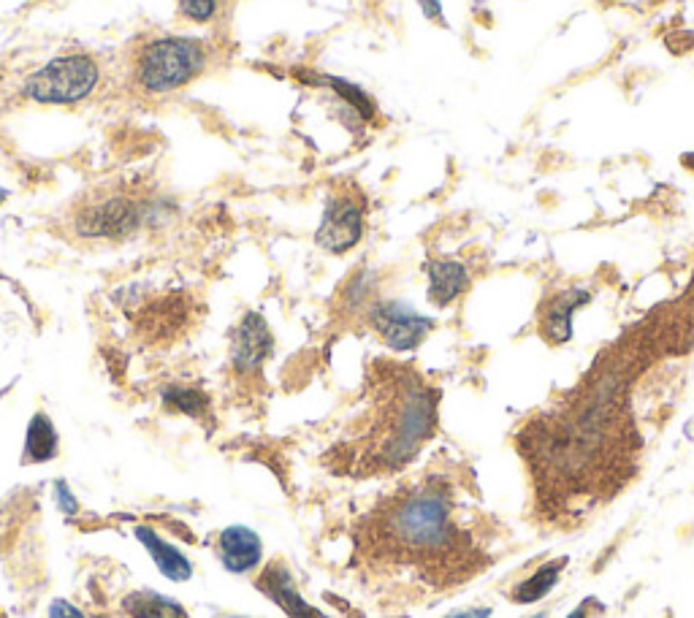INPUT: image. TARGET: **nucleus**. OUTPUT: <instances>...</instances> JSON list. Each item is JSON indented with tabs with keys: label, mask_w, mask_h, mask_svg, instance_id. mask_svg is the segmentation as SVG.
Returning a JSON list of instances; mask_svg holds the SVG:
<instances>
[{
	"label": "nucleus",
	"mask_w": 694,
	"mask_h": 618,
	"mask_svg": "<svg viewBox=\"0 0 694 618\" xmlns=\"http://www.w3.org/2000/svg\"><path fill=\"white\" fill-rule=\"evenodd\" d=\"M47 618H87L82 610L76 608L74 602L63 600V597H57V600L49 602L47 608Z\"/></svg>",
	"instance_id": "5701e85b"
},
{
	"label": "nucleus",
	"mask_w": 694,
	"mask_h": 618,
	"mask_svg": "<svg viewBox=\"0 0 694 618\" xmlns=\"http://www.w3.org/2000/svg\"><path fill=\"white\" fill-rule=\"evenodd\" d=\"M158 206L133 196H104L87 201L74 212V231L82 239H128L152 223Z\"/></svg>",
	"instance_id": "39448f33"
},
{
	"label": "nucleus",
	"mask_w": 694,
	"mask_h": 618,
	"mask_svg": "<svg viewBox=\"0 0 694 618\" xmlns=\"http://www.w3.org/2000/svg\"><path fill=\"white\" fill-rule=\"evenodd\" d=\"M483 524L456 480L429 472L358 521L356 559L369 570L407 572L434 589L459 586L491 564V532Z\"/></svg>",
	"instance_id": "f257e3e1"
},
{
	"label": "nucleus",
	"mask_w": 694,
	"mask_h": 618,
	"mask_svg": "<svg viewBox=\"0 0 694 618\" xmlns=\"http://www.w3.org/2000/svg\"><path fill=\"white\" fill-rule=\"evenodd\" d=\"M301 79L310 87H326L331 93L337 95L339 101L345 103L350 112L356 114L358 122H372L377 117V101L372 95L366 93L364 87L350 82L345 76H331V74H301Z\"/></svg>",
	"instance_id": "4468645a"
},
{
	"label": "nucleus",
	"mask_w": 694,
	"mask_h": 618,
	"mask_svg": "<svg viewBox=\"0 0 694 618\" xmlns=\"http://www.w3.org/2000/svg\"><path fill=\"white\" fill-rule=\"evenodd\" d=\"M567 564H570V559H567V556H559V559H551V562H545L543 567H537L529 578H524V581H518L516 586H513L510 600L516 602V605H532V602L545 600V597L551 594V589L559 583Z\"/></svg>",
	"instance_id": "f3484780"
},
{
	"label": "nucleus",
	"mask_w": 694,
	"mask_h": 618,
	"mask_svg": "<svg viewBox=\"0 0 694 618\" xmlns=\"http://www.w3.org/2000/svg\"><path fill=\"white\" fill-rule=\"evenodd\" d=\"M366 323L394 353H413L434 331V318L402 299H375L366 307Z\"/></svg>",
	"instance_id": "423d86ee"
},
{
	"label": "nucleus",
	"mask_w": 694,
	"mask_h": 618,
	"mask_svg": "<svg viewBox=\"0 0 694 618\" xmlns=\"http://www.w3.org/2000/svg\"><path fill=\"white\" fill-rule=\"evenodd\" d=\"M589 301L591 291H586L581 285H573V288H564V291L554 293V296L540 307V323H537L540 337L554 347L567 345V342L573 339L575 312L586 307Z\"/></svg>",
	"instance_id": "1a4fd4ad"
},
{
	"label": "nucleus",
	"mask_w": 694,
	"mask_h": 618,
	"mask_svg": "<svg viewBox=\"0 0 694 618\" xmlns=\"http://www.w3.org/2000/svg\"><path fill=\"white\" fill-rule=\"evenodd\" d=\"M122 613L131 618H190L188 610L182 608V602L155 589H139L125 594Z\"/></svg>",
	"instance_id": "dca6fc26"
},
{
	"label": "nucleus",
	"mask_w": 694,
	"mask_h": 618,
	"mask_svg": "<svg viewBox=\"0 0 694 618\" xmlns=\"http://www.w3.org/2000/svg\"><path fill=\"white\" fill-rule=\"evenodd\" d=\"M6 198H9V190H6V188H0V206L6 204Z\"/></svg>",
	"instance_id": "a878e982"
},
{
	"label": "nucleus",
	"mask_w": 694,
	"mask_h": 618,
	"mask_svg": "<svg viewBox=\"0 0 694 618\" xmlns=\"http://www.w3.org/2000/svg\"><path fill=\"white\" fill-rule=\"evenodd\" d=\"M223 0H177V14L193 25H209L220 14Z\"/></svg>",
	"instance_id": "6ab92c4d"
},
{
	"label": "nucleus",
	"mask_w": 694,
	"mask_h": 618,
	"mask_svg": "<svg viewBox=\"0 0 694 618\" xmlns=\"http://www.w3.org/2000/svg\"><path fill=\"white\" fill-rule=\"evenodd\" d=\"M415 3H418L423 19H429L432 25H440V28H448V19H445V6H442V0H415Z\"/></svg>",
	"instance_id": "4be33fe9"
},
{
	"label": "nucleus",
	"mask_w": 694,
	"mask_h": 618,
	"mask_svg": "<svg viewBox=\"0 0 694 618\" xmlns=\"http://www.w3.org/2000/svg\"><path fill=\"white\" fill-rule=\"evenodd\" d=\"M133 537L144 545V551L150 553L152 564L158 567L166 581L185 583L193 578V562L179 551L177 545L169 543L166 537H160L152 526H133Z\"/></svg>",
	"instance_id": "ddd939ff"
},
{
	"label": "nucleus",
	"mask_w": 694,
	"mask_h": 618,
	"mask_svg": "<svg viewBox=\"0 0 694 618\" xmlns=\"http://www.w3.org/2000/svg\"><path fill=\"white\" fill-rule=\"evenodd\" d=\"M594 605H597V600H594V597H589V600H583L581 605H578V608H575L573 613H570V616H567V618H591L589 610L594 608Z\"/></svg>",
	"instance_id": "393cba45"
},
{
	"label": "nucleus",
	"mask_w": 694,
	"mask_h": 618,
	"mask_svg": "<svg viewBox=\"0 0 694 618\" xmlns=\"http://www.w3.org/2000/svg\"><path fill=\"white\" fill-rule=\"evenodd\" d=\"M101 79H104V71H101L98 57L74 49V52H63L44 66H38L25 79L22 95L38 106H76V103L93 98L95 90L101 87Z\"/></svg>",
	"instance_id": "20e7f679"
},
{
	"label": "nucleus",
	"mask_w": 694,
	"mask_h": 618,
	"mask_svg": "<svg viewBox=\"0 0 694 618\" xmlns=\"http://www.w3.org/2000/svg\"><path fill=\"white\" fill-rule=\"evenodd\" d=\"M372 274L369 272H358V274H353L350 277V282H347V293H345V299H347V307L350 309H364L366 312V307L372 304L369 301V296H372Z\"/></svg>",
	"instance_id": "aec40b11"
},
{
	"label": "nucleus",
	"mask_w": 694,
	"mask_h": 618,
	"mask_svg": "<svg viewBox=\"0 0 694 618\" xmlns=\"http://www.w3.org/2000/svg\"><path fill=\"white\" fill-rule=\"evenodd\" d=\"M437 421L440 391L423 377L402 372V377H394L385 385L364 429L331 450V469L350 478L399 472L432 440Z\"/></svg>",
	"instance_id": "f03ea898"
},
{
	"label": "nucleus",
	"mask_w": 694,
	"mask_h": 618,
	"mask_svg": "<svg viewBox=\"0 0 694 618\" xmlns=\"http://www.w3.org/2000/svg\"><path fill=\"white\" fill-rule=\"evenodd\" d=\"M52 499H55V507L63 515H76L79 513V499L74 497V491L68 486V480L57 478L52 483Z\"/></svg>",
	"instance_id": "412c9836"
},
{
	"label": "nucleus",
	"mask_w": 694,
	"mask_h": 618,
	"mask_svg": "<svg viewBox=\"0 0 694 618\" xmlns=\"http://www.w3.org/2000/svg\"><path fill=\"white\" fill-rule=\"evenodd\" d=\"M491 616V608H464V610H453L445 618H488Z\"/></svg>",
	"instance_id": "b1692460"
},
{
	"label": "nucleus",
	"mask_w": 694,
	"mask_h": 618,
	"mask_svg": "<svg viewBox=\"0 0 694 618\" xmlns=\"http://www.w3.org/2000/svg\"><path fill=\"white\" fill-rule=\"evenodd\" d=\"M535 618H545V616H543V613H540V616H535Z\"/></svg>",
	"instance_id": "bb28decb"
},
{
	"label": "nucleus",
	"mask_w": 694,
	"mask_h": 618,
	"mask_svg": "<svg viewBox=\"0 0 694 618\" xmlns=\"http://www.w3.org/2000/svg\"><path fill=\"white\" fill-rule=\"evenodd\" d=\"M274 353V334L261 312H247L231 337V369L239 377H255Z\"/></svg>",
	"instance_id": "6e6552de"
},
{
	"label": "nucleus",
	"mask_w": 694,
	"mask_h": 618,
	"mask_svg": "<svg viewBox=\"0 0 694 618\" xmlns=\"http://www.w3.org/2000/svg\"><path fill=\"white\" fill-rule=\"evenodd\" d=\"M366 231V198L358 188H347L331 193L320 225L315 231V244L323 253L345 255L356 250Z\"/></svg>",
	"instance_id": "0eeeda50"
},
{
	"label": "nucleus",
	"mask_w": 694,
	"mask_h": 618,
	"mask_svg": "<svg viewBox=\"0 0 694 618\" xmlns=\"http://www.w3.org/2000/svg\"><path fill=\"white\" fill-rule=\"evenodd\" d=\"M255 586H258V591H261L266 600H272L288 618H329L301 597L299 586L293 581L291 570H288L285 562L266 564L261 575H258Z\"/></svg>",
	"instance_id": "9d476101"
},
{
	"label": "nucleus",
	"mask_w": 694,
	"mask_h": 618,
	"mask_svg": "<svg viewBox=\"0 0 694 618\" xmlns=\"http://www.w3.org/2000/svg\"><path fill=\"white\" fill-rule=\"evenodd\" d=\"M60 453V434L47 412H36L25 429V442H22V464H47L57 459Z\"/></svg>",
	"instance_id": "2eb2a0df"
},
{
	"label": "nucleus",
	"mask_w": 694,
	"mask_h": 618,
	"mask_svg": "<svg viewBox=\"0 0 694 618\" xmlns=\"http://www.w3.org/2000/svg\"><path fill=\"white\" fill-rule=\"evenodd\" d=\"M215 63V47L196 36L139 38L128 57V85L141 98H166L185 90Z\"/></svg>",
	"instance_id": "7ed1b4c3"
},
{
	"label": "nucleus",
	"mask_w": 694,
	"mask_h": 618,
	"mask_svg": "<svg viewBox=\"0 0 694 618\" xmlns=\"http://www.w3.org/2000/svg\"><path fill=\"white\" fill-rule=\"evenodd\" d=\"M215 556L231 575H247L261 567L263 540L250 526L231 524L217 534Z\"/></svg>",
	"instance_id": "9b49d317"
},
{
	"label": "nucleus",
	"mask_w": 694,
	"mask_h": 618,
	"mask_svg": "<svg viewBox=\"0 0 694 618\" xmlns=\"http://www.w3.org/2000/svg\"><path fill=\"white\" fill-rule=\"evenodd\" d=\"M160 399L169 410L182 412V415L196 418V421H201L209 412V396L196 385H166Z\"/></svg>",
	"instance_id": "a211bd4d"
},
{
	"label": "nucleus",
	"mask_w": 694,
	"mask_h": 618,
	"mask_svg": "<svg viewBox=\"0 0 694 618\" xmlns=\"http://www.w3.org/2000/svg\"><path fill=\"white\" fill-rule=\"evenodd\" d=\"M426 272V299L437 309L453 307L469 291V269L456 258H432L423 263Z\"/></svg>",
	"instance_id": "f8f14e48"
},
{
	"label": "nucleus",
	"mask_w": 694,
	"mask_h": 618,
	"mask_svg": "<svg viewBox=\"0 0 694 618\" xmlns=\"http://www.w3.org/2000/svg\"><path fill=\"white\" fill-rule=\"evenodd\" d=\"M231 618H244V616H231Z\"/></svg>",
	"instance_id": "cd10ccee"
}]
</instances>
